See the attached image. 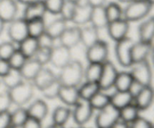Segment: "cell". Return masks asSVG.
Wrapping results in <instances>:
<instances>
[{"mask_svg": "<svg viewBox=\"0 0 154 128\" xmlns=\"http://www.w3.org/2000/svg\"><path fill=\"white\" fill-rule=\"evenodd\" d=\"M84 67L81 61L72 59L69 64L60 69L57 77L62 85L78 87L84 79Z\"/></svg>", "mask_w": 154, "mask_h": 128, "instance_id": "cell-1", "label": "cell"}, {"mask_svg": "<svg viewBox=\"0 0 154 128\" xmlns=\"http://www.w3.org/2000/svg\"><path fill=\"white\" fill-rule=\"evenodd\" d=\"M153 6L146 0H133L123 8V17L129 22L141 21L150 16Z\"/></svg>", "mask_w": 154, "mask_h": 128, "instance_id": "cell-2", "label": "cell"}, {"mask_svg": "<svg viewBox=\"0 0 154 128\" xmlns=\"http://www.w3.org/2000/svg\"><path fill=\"white\" fill-rule=\"evenodd\" d=\"M35 86L30 81L23 80L17 86L7 90L12 104L23 106L31 101L35 94Z\"/></svg>", "mask_w": 154, "mask_h": 128, "instance_id": "cell-3", "label": "cell"}, {"mask_svg": "<svg viewBox=\"0 0 154 128\" xmlns=\"http://www.w3.org/2000/svg\"><path fill=\"white\" fill-rule=\"evenodd\" d=\"M134 40L129 36L125 38L116 41L114 52L117 62L120 66L123 67H131L132 65V45Z\"/></svg>", "mask_w": 154, "mask_h": 128, "instance_id": "cell-4", "label": "cell"}, {"mask_svg": "<svg viewBox=\"0 0 154 128\" xmlns=\"http://www.w3.org/2000/svg\"><path fill=\"white\" fill-rule=\"evenodd\" d=\"M7 34L11 41L19 44L29 36L27 21L22 16L17 17L8 23Z\"/></svg>", "mask_w": 154, "mask_h": 128, "instance_id": "cell-5", "label": "cell"}, {"mask_svg": "<svg viewBox=\"0 0 154 128\" xmlns=\"http://www.w3.org/2000/svg\"><path fill=\"white\" fill-rule=\"evenodd\" d=\"M129 73L135 81H137L144 86H150L153 79L152 67L148 60L135 63L132 65Z\"/></svg>", "mask_w": 154, "mask_h": 128, "instance_id": "cell-6", "label": "cell"}, {"mask_svg": "<svg viewBox=\"0 0 154 128\" xmlns=\"http://www.w3.org/2000/svg\"><path fill=\"white\" fill-rule=\"evenodd\" d=\"M108 55L109 46L108 43L101 39L87 48L86 51V58L89 63L103 64L108 60Z\"/></svg>", "mask_w": 154, "mask_h": 128, "instance_id": "cell-7", "label": "cell"}, {"mask_svg": "<svg viewBox=\"0 0 154 128\" xmlns=\"http://www.w3.org/2000/svg\"><path fill=\"white\" fill-rule=\"evenodd\" d=\"M119 119L120 110L110 104L98 111L95 118V124L96 128H111Z\"/></svg>", "mask_w": 154, "mask_h": 128, "instance_id": "cell-8", "label": "cell"}, {"mask_svg": "<svg viewBox=\"0 0 154 128\" xmlns=\"http://www.w3.org/2000/svg\"><path fill=\"white\" fill-rule=\"evenodd\" d=\"M118 72L114 63L111 62L109 60H107L102 64V73H101L100 78L98 82L101 91H106L114 88V82H115Z\"/></svg>", "mask_w": 154, "mask_h": 128, "instance_id": "cell-9", "label": "cell"}, {"mask_svg": "<svg viewBox=\"0 0 154 128\" xmlns=\"http://www.w3.org/2000/svg\"><path fill=\"white\" fill-rule=\"evenodd\" d=\"M72 110V117L75 124L80 126H84L90 121L93 115L94 109L90 106V103L86 100H81Z\"/></svg>", "mask_w": 154, "mask_h": 128, "instance_id": "cell-10", "label": "cell"}, {"mask_svg": "<svg viewBox=\"0 0 154 128\" xmlns=\"http://www.w3.org/2000/svg\"><path fill=\"white\" fill-rule=\"evenodd\" d=\"M72 60V49L60 44L54 46L51 49L50 63L54 67L62 69Z\"/></svg>", "mask_w": 154, "mask_h": 128, "instance_id": "cell-11", "label": "cell"}, {"mask_svg": "<svg viewBox=\"0 0 154 128\" xmlns=\"http://www.w3.org/2000/svg\"><path fill=\"white\" fill-rule=\"evenodd\" d=\"M129 28L130 22L124 18L109 22L106 27L108 35L115 42L128 37Z\"/></svg>", "mask_w": 154, "mask_h": 128, "instance_id": "cell-12", "label": "cell"}, {"mask_svg": "<svg viewBox=\"0 0 154 128\" xmlns=\"http://www.w3.org/2000/svg\"><path fill=\"white\" fill-rule=\"evenodd\" d=\"M19 4L17 0H0V20L8 24L18 16Z\"/></svg>", "mask_w": 154, "mask_h": 128, "instance_id": "cell-13", "label": "cell"}, {"mask_svg": "<svg viewBox=\"0 0 154 128\" xmlns=\"http://www.w3.org/2000/svg\"><path fill=\"white\" fill-rule=\"evenodd\" d=\"M58 40L60 44L72 49L81 43V27L68 26Z\"/></svg>", "mask_w": 154, "mask_h": 128, "instance_id": "cell-14", "label": "cell"}, {"mask_svg": "<svg viewBox=\"0 0 154 128\" xmlns=\"http://www.w3.org/2000/svg\"><path fill=\"white\" fill-rule=\"evenodd\" d=\"M152 51V43L138 40L134 42L131 51L132 64L148 60L149 55Z\"/></svg>", "mask_w": 154, "mask_h": 128, "instance_id": "cell-15", "label": "cell"}, {"mask_svg": "<svg viewBox=\"0 0 154 128\" xmlns=\"http://www.w3.org/2000/svg\"><path fill=\"white\" fill-rule=\"evenodd\" d=\"M92 7L84 2L78 3L75 7V13L72 17V22L77 26H84L90 23Z\"/></svg>", "mask_w": 154, "mask_h": 128, "instance_id": "cell-16", "label": "cell"}, {"mask_svg": "<svg viewBox=\"0 0 154 128\" xmlns=\"http://www.w3.org/2000/svg\"><path fill=\"white\" fill-rule=\"evenodd\" d=\"M29 118H35L42 121L46 118L49 112V108L45 100L36 99L32 102L26 108Z\"/></svg>", "mask_w": 154, "mask_h": 128, "instance_id": "cell-17", "label": "cell"}, {"mask_svg": "<svg viewBox=\"0 0 154 128\" xmlns=\"http://www.w3.org/2000/svg\"><path fill=\"white\" fill-rule=\"evenodd\" d=\"M58 98L66 106H75L81 100L78 87L62 85L59 92Z\"/></svg>", "mask_w": 154, "mask_h": 128, "instance_id": "cell-18", "label": "cell"}, {"mask_svg": "<svg viewBox=\"0 0 154 128\" xmlns=\"http://www.w3.org/2000/svg\"><path fill=\"white\" fill-rule=\"evenodd\" d=\"M46 13L47 10L45 4L43 1H41L25 5L22 17L28 22L32 19L45 18Z\"/></svg>", "mask_w": 154, "mask_h": 128, "instance_id": "cell-19", "label": "cell"}, {"mask_svg": "<svg viewBox=\"0 0 154 128\" xmlns=\"http://www.w3.org/2000/svg\"><path fill=\"white\" fill-rule=\"evenodd\" d=\"M57 77V75H56L51 69L45 67L44 66L36 75L35 77L33 79L32 82L34 85L35 88L38 89L39 91H42L44 88L49 85L53 81L55 80Z\"/></svg>", "mask_w": 154, "mask_h": 128, "instance_id": "cell-20", "label": "cell"}, {"mask_svg": "<svg viewBox=\"0 0 154 128\" xmlns=\"http://www.w3.org/2000/svg\"><path fill=\"white\" fill-rule=\"evenodd\" d=\"M139 40L147 43H153L154 36V17L149 16L141 20L138 27Z\"/></svg>", "mask_w": 154, "mask_h": 128, "instance_id": "cell-21", "label": "cell"}, {"mask_svg": "<svg viewBox=\"0 0 154 128\" xmlns=\"http://www.w3.org/2000/svg\"><path fill=\"white\" fill-rule=\"evenodd\" d=\"M153 91L152 86L144 87L141 92L134 98L133 103L140 111L148 109L153 104Z\"/></svg>", "mask_w": 154, "mask_h": 128, "instance_id": "cell-22", "label": "cell"}, {"mask_svg": "<svg viewBox=\"0 0 154 128\" xmlns=\"http://www.w3.org/2000/svg\"><path fill=\"white\" fill-rule=\"evenodd\" d=\"M99 40V30L95 28L91 24H87L81 27V43L87 49Z\"/></svg>", "mask_w": 154, "mask_h": 128, "instance_id": "cell-23", "label": "cell"}, {"mask_svg": "<svg viewBox=\"0 0 154 128\" xmlns=\"http://www.w3.org/2000/svg\"><path fill=\"white\" fill-rule=\"evenodd\" d=\"M43 67L35 58H27L20 71L24 80L32 82Z\"/></svg>", "mask_w": 154, "mask_h": 128, "instance_id": "cell-24", "label": "cell"}, {"mask_svg": "<svg viewBox=\"0 0 154 128\" xmlns=\"http://www.w3.org/2000/svg\"><path fill=\"white\" fill-rule=\"evenodd\" d=\"M90 24L99 30L106 28L108 20L105 13V6L92 7Z\"/></svg>", "mask_w": 154, "mask_h": 128, "instance_id": "cell-25", "label": "cell"}, {"mask_svg": "<svg viewBox=\"0 0 154 128\" xmlns=\"http://www.w3.org/2000/svg\"><path fill=\"white\" fill-rule=\"evenodd\" d=\"M72 117V109L66 106H59L54 109L52 113L53 124L58 127H63Z\"/></svg>", "mask_w": 154, "mask_h": 128, "instance_id": "cell-26", "label": "cell"}, {"mask_svg": "<svg viewBox=\"0 0 154 128\" xmlns=\"http://www.w3.org/2000/svg\"><path fill=\"white\" fill-rule=\"evenodd\" d=\"M68 27V22L60 17L56 18L46 25V33H48L54 40L60 38L61 34L64 32Z\"/></svg>", "mask_w": 154, "mask_h": 128, "instance_id": "cell-27", "label": "cell"}, {"mask_svg": "<svg viewBox=\"0 0 154 128\" xmlns=\"http://www.w3.org/2000/svg\"><path fill=\"white\" fill-rule=\"evenodd\" d=\"M133 97L128 91H116L111 95V105L119 110L133 103Z\"/></svg>", "mask_w": 154, "mask_h": 128, "instance_id": "cell-28", "label": "cell"}, {"mask_svg": "<svg viewBox=\"0 0 154 128\" xmlns=\"http://www.w3.org/2000/svg\"><path fill=\"white\" fill-rule=\"evenodd\" d=\"M17 49L22 52L26 58H31L34 57L38 49V43L37 38L28 36L23 41L18 44Z\"/></svg>", "mask_w": 154, "mask_h": 128, "instance_id": "cell-29", "label": "cell"}, {"mask_svg": "<svg viewBox=\"0 0 154 128\" xmlns=\"http://www.w3.org/2000/svg\"><path fill=\"white\" fill-rule=\"evenodd\" d=\"M0 80L1 83H2L7 90H8L19 85L24 79L20 70L11 68L7 74L0 78Z\"/></svg>", "mask_w": 154, "mask_h": 128, "instance_id": "cell-30", "label": "cell"}, {"mask_svg": "<svg viewBox=\"0 0 154 128\" xmlns=\"http://www.w3.org/2000/svg\"><path fill=\"white\" fill-rule=\"evenodd\" d=\"M101 91L98 82H85L78 88L81 100L89 101L93 96Z\"/></svg>", "mask_w": 154, "mask_h": 128, "instance_id": "cell-31", "label": "cell"}, {"mask_svg": "<svg viewBox=\"0 0 154 128\" xmlns=\"http://www.w3.org/2000/svg\"><path fill=\"white\" fill-rule=\"evenodd\" d=\"M11 127L20 128L29 118L26 108L24 106H17L13 112H10Z\"/></svg>", "mask_w": 154, "mask_h": 128, "instance_id": "cell-32", "label": "cell"}, {"mask_svg": "<svg viewBox=\"0 0 154 128\" xmlns=\"http://www.w3.org/2000/svg\"><path fill=\"white\" fill-rule=\"evenodd\" d=\"M88 102L94 110L99 111L111 104V95L103 91H99Z\"/></svg>", "mask_w": 154, "mask_h": 128, "instance_id": "cell-33", "label": "cell"}, {"mask_svg": "<svg viewBox=\"0 0 154 128\" xmlns=\"http://www.w3.org/2000/svg\"><path fill=\"white\" fill-rule=\"evenodd\" d=\"M102 64L89 63L84 70V78L85 79L86 82H99L102 73Z\"/></svg>", "mask_w": 154, "mask_h": 128, "instance_id": "cell-34", "label": "cell"}, {"mask_svg": "<svg viewBox=\"0 0 154 128\" xmlns=\"http://www.w3.org/2000/svg\"><path fill=\"white\" fill-rule=\"evenodd\" d=\"M28 25V33L30 37L38 38L46 30V22L45 18H39V19H32L27 22Z\"/></svg>", "mask_w": 154, "mask_h": 128, "instance_id": "cell-35", "label": "cell"}, {"mask_svg": "<svg viewBox=\"0 0 154 128\" xmlns=\"http://www.w3.org/2000/svg\"><path fill=\"white\" fill-rule=\"evenodd\" d=\"M132 81H133V78L129 71L118 72L115 82H114V88H115L116 91H128Z\"/></svg>", "mask_w": 154, "mask_h": 128, "instance_id": "cell-36", "label": "cell"}, {"mask_svg": "<svg viewBox=\"0 0 154 128\" xmlns=\"http://www.w3.org/2000/svg\"><path fill=\"white\" fill-rule=\"evenodd\" d=\"M140 112L141 111L135 106V103H132L120 109V119L123 120L125 122L130 124L131 123L133 122L136 118H138L140 116Z\"/></svg>", "mask_w": 154, "mask_h": 128, "instance_id": "cell-37", "label": "cell"}, {"mask_svg": "<svg viewBox=\"0 0 154 128\" xmlns=\"http://www.w3.org/2000/svg\"><path fill=\"white\" fill-rule=\"evenodd\" d=\"M105 13L108 18V23L113 21L117 20L123 17V8L119 3L111 1L105 5Z\"/></svg>", "mask_w": 154, "mask_h": 128, "instance_id": "cell-38", "label": "cell"}, {"mask_svg": "<svg viewBox=\"0 0 154 128\" xmlns=\"http://www.w3.org/2000/svg\"><path fill=\"white\" fill-rule=\"evenodd\" d=\"M62 86V84L60 83L58 77L54 81H53L49 85L44 88L42 91L44 97L48 100H54V99L58 98L59 92H60V88Z\"/></svg>", "mask_w": 154, "mask_h": 128, "instance_id": "cell-39", "label": "cell"}, {"mask_svg": "<svg viewBox=\"0 0 154 128\" xmlns=\"http://www.w3.org/2000/svg\"><path fill=\"white\" fill-rule=\"evenodd\" d=\"M76 5L77 3L66 0L61 10H60V14H59L60 17L63 18L64 20H66L68 22H72Z\"/></svg>", "mask_w": 154, "mask_h": 128, "instance_id": "cell-40", "label": "cell"}, {"mask_svg": "<svg viewBox=\"0 0 154 128\" xmlns=\"http://www.w3.org/2000/svg\"><path fill=\"white\" fill-rule=\"evenodd\" d=\"M26 59L27 58L24 56L23 54L17 48L16 50L11 55L8 61L9 64L11 66V68L20 70L23 67Z\"/></svg>", "mask_w": 154, "mask_h": 128, "instance_id": "cell-41", "label": "cell"}, {"mask_svg": "<svg viewBox=\"0 0 154 128\" xmlns=\"http://www.w3.org/2000/svg\"><path fill=\"white\" fill-rule=\"evenodd\" d=\"M66 0H43L47 13L59 15Z\"/></svg>", "mask_w": 154, "mask_h": 128, "instance_id": "cell-42", "label": "cell"}, {"mask_svg": "<svg viewBox=\"0 0 154 128\" xmlns=\"http://www.w3.org/2000/svg\"><path fill=\"white\" fill-rule=\"evenodd\" d=\"M16 49L15 43L11 40L2 42L0 43V58L8 60Z\"/></svg>", "mask_w": 154, "mask_h": 128, "instance_id": "cell-43", "label": "cell"}, {"mask_svg": "<svg viewBox=\"0 0 154 128\" xmlns=\"http://www.w3.org/2000/svg\"><path fill=\"white\" fill-rule=\"evenodd\" d=\"M51 49H52L38 47L35 55H34L33 58H35L43 66L46 65L47 64L50 63V60H51Z\"/></svg>", "mask_w": 154, "mask_h": 128, "instance_id": "cell-44", "label": "cell"}, {"mask_svg": "<svg viewBox=\"0 0 154 128\" xmlns=\"http://www.w3.org/2000/svg\"><path fill=\"white\" fill-rule=\"evenodd\" d=\"M37 40L38 43V47L52 49L55 46L54 45L55 40L52 37H51L48 33H46V31L43 33L42 35L39 36L37 38Z\"/></svg>", "mask_w": 154, "mask_h": 128, "instance_id": "cell-45", "label": "cell"}, {"mask_svg": "<svg viewBox=\"0 0 154 128\" xmlns=\"http://www.w3.org/2000/svg\"><path fill=\"white\" fill-rule=\"evenodd\" d=\"M11 105L12 102L8 91L0 92V112H8Z\"/></svg>", "mask_w": 154, "mask_h": 128, "instance_id": "cell-46", "label": "cell"}, {"mask_svg": "<svg viewBox=\"0 0 154 128\" xmlns=\"http://www.w3.org/2000/svg\"><path fill=\"white\" fill-rule=\"evenodd\" d=\"M129 128H153V125L150 120L139 116L129 124Z\"/></svg>", "mask_w": 154, "mask_h": 128, "instance_id": "cell-47", "label": "cell"}, {"mask_svg": "<svg viewBox=\"0 0 154 128\" xmlns=\"http://www.w3.org/2000/svg\"><path fill=\"white\" fill-rule=\"evenodd\" d=\"M144 87H145V86H144V85H141V83H139L138 82L135 81L133 79L132 84H131L130 86H129V89H128V91L130 93V94L132 96V97H133V98H135V97H136V96L138 95L140 92H141V90L144 88Z\"/></svg>", "mask_w": 154, "mask_h": 128, "instance_id": "cell-48", "label": "cell"}, {"mask_svg": "<svg viewBox=\"0 0 154 128\" xmlns=\"http://www.w3.org/2000/svg\"><path fill=\"white\" fill-rule=\"evenodd\" d=\"M11 126L10 111L0 112V128H8Z\"/></svg>", "mask_w": 154, "mask_h": 128, "instance_id": "cell-49", "label": "cell"}, {"mask_svg": "<svg viewBox=\"0 0 154 128\" xmlns=\"http://www.w3.org/2000/svg\"><path fill=\"white\" fill-rule=\"evenodd\" d=\"M42 123V121H38V120L29 117L26 121L24 123L23 125L20 128H43Z\"/></svg>", "mask_w": 154, "mask_h": 128, "instance_id": "cell-50", "label": "cell"}, {"mask_svg": "<svg viewBox=\"0 0 154 128\" xmlns=\"http://www.w3.org/2000/svg\"><path fill=\"white\" fill-rule=\"evenodd\" d=\"M11 66L9 64L8 61L5 59L0 58V78L7 74L11 70Z\"/></svg>", "mask_w": 154, "mask_h": 128, "instance_id": "cell-51", "label": "cell"}, {"mask_svg": "<svg viewBox=\"0 0 154 128\" xmlns=\"http://www.w3.org/2000/svg\"><path fill=\"white\" fill-rule=\"evenodd\" d=\"M107 0H85V2L91 7L105 6L106 4Z\"/></svg>", "mask_w": 154, "mask_h": 128, "instance_id": "cell-52", "label": "cell"}, {"mask_svg": "<svg viewBox=\"0 0 154 128\" xmlns=\"http://www.w3.org/2000/svg\"><path fill=\"white\" fill-rule=\"evenodd\" d=\"M111 128H129V124L125 122L121 119H119L116 121Z\"/></svg>", "mask_w": 154, "mask_h": 128, "instance_id": "cell-53", "label": "cell"}, {"mask_svg": "<svg viewBox=\"0 0 154 128\" xmlns=\"http://www.w3.org/2000/svg\"><path fill=\"white\" fill-rule=\"evenodd\" d=\"M43 1V0H17V1L18 2V4H23L24 6L26 5V4H32V3H35L38 1Z\"/></svg>", "mask_w": 154, "mask_h": 128, "instance_id": "cell-54", "label": "cell"}, {"mask_svg": "<svg viewBox=\"0 0 154 128\" xmlns=\"http://www.w3.org/2000/svg\"><path fill=\"white\" fill-rule=\"evenodd\" d=\"M5 28V24L2 22V20H0V36L2 34V32L4 31Z\"/></svg>", "mask_w": 154, "mask_h": 128, "instance_id": "cell-55", "label": "cell"}, {"mask_svg": "<svg viewBox=\"0 0 154 128\" xmlns=\"http://www.w3.org/2000/svg\"><path fill=\"white\" fill-rule=\"evenodd\" d=\"M118 1L121 3H125V4H127V3L130 2V1H133V0H118Z\"/></svg>", "mask_w": 154, "mask_h": 128, "instance_id": "cell-56", "label": "cell"}, {"mask_svg": "<svg viewBox=\"0 0 154 128\" xmlns=\"http://www.w3.org/2000/svg\"><path fill=\"white\" fill-rule=\"evenodd\" d=\"M68 1H72V2H75V3H77V4H78V3L81 2V1H82V0H68Z\"/></svg>", "mask_w": 154, "mask_h": 128, "instance_id": "cell-57", "label": "cell"}, {"mask_svg": "<svg viewBox=\"0 0 154 128\" xmlns=\"http://www.w3.org/2000/svg\"><path fill=\"white\" fill-rule=\"evenodd\" d=\"M46 128H60V127H57V126H55L54 125V124H51V125L50 126H48V127H47Z\"/></svg>", "mask_w": 154, "mask_h": 128, "instance_id": "cell-58", "label": "cell"}, {"mask_svg": "<svg viewBox=\"0 0 154 128\" xmlns=\"http://www.w3.org/2000/svg\"><path fill=\"white\" fill-rule=\"evenodd\" d=\"M146 1H149V2H150V3H152V4H153L154 0H146Z\"/></svg>", "mask_w": 154, "mask_h": 128, "instance_id": "cell-59", "label": "cell"}, {"mask_svg": "<svg viewBox=\"0 0 154 128\" xmlns=\"http://www.w3.org/2000/svg\"><path fill=\"white\" fill-rule=\"evenodd\" d=\"M78 128H90V127H85V126H80V127H78Z\"/></svg>", "mask_w": 154, "mask_h": 128, "instance_id": "cell-60", "label": "cell"}, {"mask_svg": "<svg viewBox=\"0 0 154 128\" xmlns=\"http://www.w3.org/2000/svg\"><path fill=\"white\" fill-rule=\"evenodd\" d=\"M60 128H74V127H65V126H63V127H60Z\"/></svg>", "mask_w": 154, "mask_h": 128, "instance_id": "cell-61", "label": "cell"}, {"mask_svg": "<svg viewBox=\"0 0 154 128\" xmlns=\"http://www.w3.org/2000/svg\"><path fill=\"white\" fill-rule=\"evenodd\" d=\"M8 128H14V127H11V126H10V127H8Z\"/></svg>", "mask_w": 154, "mask_h": 128, "instance_id": "cell-62", "label": "cell"}, {"mask_svg": "<svg viewBox=\"0 0 154 128\" xmlns=\"http://www.w3.org/2000/svg\"><path fill=\"white\" fill-rule=\"evenodd\" d=\"M0 84H1V80H0Z\"/></svg>", "mask_w": 154, "mask_h": 128, "instance_id": "cell-63", "label": "cell"}]
</instances>
